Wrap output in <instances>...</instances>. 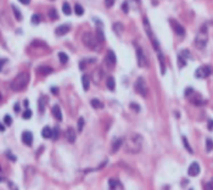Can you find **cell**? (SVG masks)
I'll return each mask as SVG.
<instances>
[{
	"instance_id": "8",
	"label": "cell",
	"mask_w": 213,
	"mask_h": 190,
	"mask_svg": "<svg viewBox=\"0 0 213 190\" xmlns=\"http://www.w3.org/2000/svg\"><path fill=\"white\" fill-rule=\"evenodd\" d=\"M137 58H138V66L139 67H145L147 65V60L145 57V54L143 51V49L138 47L137 48Z\"/></svg>"
},
{
	"instance_id": "14",
	"label": "cell",
	"mask_w": 213,
	"mask_h": 190,
	"mask_svg": "<svg viewBox=\"0 0 213 190\" xmlns=\"http://www.w3.org/2000/svg\"><path fill=\"white\" fill-rule=\"evenodd\" d=\"M106 62H107V65L110 66V67H113L116 65V55H115V52L113 51H108L107 52V55H106Z\"/></svg>"
},
{
	"instance_id": "51",
	"label": "cell",
	"mask_w": 213,
	"mask_h": 190,
	"mask_svg": "<svg viewBox=\"0 0 213 190\" xmlns=\"http://www.w3.org/2000/svg\"><path fill=\"white\" fill-rule=\"evenodd\" d=\"M51 90H52V94H57V89L56 88H52Z\"/></svg>"
},
{
	"instance_id": "44",
	"label": "cell",
	"mask_w": 213,
	"mask_h": 190,
	"mask_svg": "<svg viewBox=\"0 0 213 190\" xmlns=\"http://www.w3.org/2000/svg\"><path fill=\"white\" fill-rule=\"evenodd\" d=\"M130 3H134L135 4V6H137L138 7V5H139V3H140V0H128V5H129V4Z\"/></svg>"
},
{
	"instance_id": "29",
	"label": "cell",
	"mask_w": 213,
	"mask_h": 190,
	"mask_svg": "<svg viewBox=\"0 0 213 190\" xmlns=\"http://www.w3.org/2000/svg\"><path fill=\"white\" fill-rule=\"evenodd\" d=\"M58 58H60V62L61 63H67V62H68V56H67L63 51L58 52Z\"/></svg>"
},
{
	"instance_id": "41",
	"label": "cell",
	"mask_w": 213,
	"mask_h": 190,
	"mask_svg": "<svg viewBox=\"0 0 213 190\" xmlns=\"http://www.w3.org/2000/svg\"><path fill=\"white\" fill-rule=\"evenodd\" d=\"M6 58H0V72H1V70H3V67H4V65L6 63Z\"/></svg>"
},
{
	"instance_id": "28",
	"label": "cell",
	"mask_w": 213,
	"mask_h": 190,
	"mask_svg": "<svg viewBox=\"0 0 213 190\" xmlns=\"http://www.w3.org/2000/svg\"><path fill=\"white\" fill-rule=\"evenodd\" d=\"M48 15H49V17H50V20H52V21L58 19L57 11L55 10V9H50V10H49V12H48Z\"/></svg>"
},
{
	"instance_id": "22",
	"label": "cell",
	"mask_w": 213,
	"mask_h": 190,
	"mask_svg": "<svg viewBox=\"0 0 213 190\" xmlns=\"http://www.w3.org/2000/svg\"><path fill=\"white\" fill-rule=\"evenodd\" d=\"M108 185H110L111 189H116V188H121L122 189V184L116 179H110L108 180Z\"/></svg>"
},
{
	"instance_id": "45",
	"label": "cell",
	"mask_w": 213,
	"mask_h": 190,
	"mask_svg": "<svg viewBox=\"0 0 213 190\" xmlns=\"http://www.w3.org/2000/svg\"><path fill=\"white\" fill-rule=\"evenodd\" d=\"M123 11H124V12H128V11H129V5H128L127 3L123 4Z\"/></svg>"
},
{
	"instance_id": "33",
	"label": "cell",
	"mask_w": 213,
	"mask_h": 190,
	"mask_svg": "<svg viewBox=\"0 0 213 190\" xmlns=\"http://www.w3.org/2000/svg\"><path fill=\"white\" fill-rule=\"evenodd\" d=\"M46 100V98L45 96H42L40 98V100H39V110H40V112H44V107H45V101Z\"/></svg>"
},
{
	"instance_id": "7",
	"label": "cell",
	"mask_w": 213,
	"mask_h": 190,
	"mask_svg": "<svg viewBox=\"0 0 213 190\" xmlns=\"http://www.w3.org/2000/svg\"><path fill=\"white\" fill-rule=\"evenodd\" d=\"M212 73V70L208 66H200L195 72V77L200 79H205L207 77H210V74Z\"/></svg>"
},
{
	"instance_id": "43",
	"label": "cell",
	"mask_w": 213,
	"mask_h": 190,
	"mask_svg": "<svg viewBox=\"0 0 213 190\" xmlns=\"http://www.w3.org/2000/svg\"><path fill=\"white\" fill-rule=\"evenodd\" d=\"M6 156H7V157H10V158H11V161H13V162L16 161V157L13 156V155H12V153H11L10 151H7V152H6Z\"/></svg>"
},
{
	"instance_id": "36",
	"label": "cell",
	"mask_w": 213,
	"mask_h": 190,
	"mask_svg": "<svg viewBox=\"0 0 213 190\" xmlns=\"http://www.w3.org/2000/svg\"><path fill=\"white\" fill-rule=\"evenodd\" d=\"M183 143H184V146L185 147H186V150L190 152V153H192L194 151H192V149H191V146H190L189 145V143H188V139L186 138H185V137H183Z\"/></svg>"
},
{
	"instance_id": "9",
	"label": "cell",
	"mask_w": 213,
	"mask_h": 190,
	"mask_svg": "<svg viewBox=\"0 0 213 190\" xmlns=\"http://www.w3.org/2000/svg\"><path fill=\"white\" fill-rule=\"evenodd\" d=\"M200 173V165L197 162H192L191 165L189 166V169H188V174L190 177H196Z\"/></svg>"
},
{
	"instance_id": "16",
	"label": "cell",
	"mask_w": 213,
	"mask_h": 190,
	"mask_svg": "<svg viewBox=\"0 0 213 190\" xmlns=\"http://www.w3.org/2000/svg\"><path fill=\"white\" fill-rule=\"evenodd\" d=\"M52 115L57 120V121H61L62 120V114H61V108L58 105H54L52 106Z\"/></svg>"
},
{
	"instance_id": "26",
	"label": "cell",
	"mask_w": 213,
	"mask_h": 190,
	"mask_svg": "<svg viewBox=\"0 0 213 190\" xmlns=\"http://www.w3.org/2000/svg\"><path fill=\"white\" fill-rule=\"evenodd\" d=\"M113 31H115L117 34H121L122 32H123V25L119 23V22H117V23L113 25Z\"/></svg>"
},
{
	"instance_id": "18",
	"label": "cell",
	"mask_w": 213,
	"mask_h": 190,
	"mask_svg": "<svg viewBox=\"0 0 213 190\" xmlns=\"http://www.w3.org/2000/svg\"><path fill=\"white\" fill-rule=\"evenodd\" d=\"M82 84H83V89L84 90H88L89 87H90V78L89 76L84 74L83 77H82Z\"/></svg>"
},
{
	"instance_id": "52",
	"label": "cell",
	"mask_w": 213,
	"mask_h": 190,
	"mask_svg": "<svg viewBox=\"0 0 213 190\" xmlns=\"http://www.w3.org/2000/svg\"><path fill=\"white\" fill-rule=\"evenodd\" d=\"M23 104H25V106H28V100H25Z\"/></svg>"
},
{
	"instance_id": "24",
	"label": "cell",
	"mask_w": 213,
	"mask_h": 190,
	"mask_svg": "<svg viewBox=\"0 0 213 190\" xmlns=\"http://www.w3.org/2000/svg\"><path fill=\"white\" fill-rule=\"evenodd\" d=\"M62 11H63V13L65 15H71V12H72V9H71V6H70V4L68 3H63V5H62Z\"/></svg>"
},
{
	"instance_id": "39",
	"label": "cell",
	"mask_w": 213,
	"mask_h": 190,
	"mask_svg": "<svg viewBox=\"0 0 213 190\" xmlns=\"http://www.w3.org/2000/svg\"><path fill=\"white\" fill-rule=\"evenodd\" d=\"M58 134H60V130H58V128L56 127V128L52 129V139H57L58 138Z\"/></svg>"
},
{
	"instance_id": "6",
	"label": "cell",
	"mask_w": 213,
	"mask_h": 190,
	"mask_svg": "<svg viewBox=\"0 0 213 190\" xmlns=\"http://www.w3.org/2000/svg\"><path fill=\"white\" fill-rule=\"evenodd\" d=\"M135 92L144 98L147 95V87H146V83H145L143 77H139L137 79V82H135Z\"/></svg>"
},
{
	"instance_id": "10",
	"label": "cell",
	"mask_w": 213,
	"mask_h": 190,
	"mask_svg": "<svg viewBox=\"0 0 213 190\" xmlns=\"http://www.w3.org/2000/svg\"><path fill=\"white\" fill-rule=\"evenodd\" d=\"M171 25H172V27H173V29H174V32L178 35H180V37H183V35L185 34V29H184V27L180 25V23H178L177 21H174V20H171Z\"/></svg>"
},
{
	"instance_id": "5",
	"label": "cell",
	"mask_w": 213,
	"mask_h": 190,
	"mask_svg": "<svg viewBox=\"0 0 213 190\" xmlns=\"http://www.w3.org/2000/svg\"><path fill=\"white\" fill-rule=\"evenodd\" d=\"M144 22V28H145V32H146V34L149 35V38H150V42L152 43L153 48H155L156 51H160V44H158V40L155 38V35H153V32L151 29V26L150 23H149V20L145 17V19L143 20Z\"/></svg>"
},
{
	"instance_id": "38",
	"label": "cell",
	"mask_w": 213,
	"mask_h": 190,
	"mask_svg": "<svg viewBox=\"0 0 213 190\" xmlns=\"http://www.w3.org/2000/svg\"><path fill=\"white\" fill-rule=\"evenodd\" d=\"M4 123H5L6 126H11V123H12V117L9 116V115H6L5 117H4Z\"/></svg>"
},
{
	"instance_id": "25",
	"label": "cell",
	"mask_w": 213,
	"mask_h": 190,
	"mask_svg": "<svg viewBox=\"0 0 213 190\" xmlns=\"http://www.w3.org/2000/svg\"><path fill=\"white\" fill-rule=\"evenodd\" d=\"M96 38H98V40L101 44L105 42V35H104V32H102V29H99V27H98V29H96Z\"/></svg>"
},
{
	"instance_id": "20",
	"label": "cell",
	"mask_w": 213,
	"mask_h": 190,
	"mask_svg": "<svg viewBox=\"0 0 213 190\" xmlns=\"http://www.w3.org/2000/svg\"><path fill=\"white\" fill-rule=\"evenodd\" d=\"M115 85H116L115 78H113V77H108L107 80H106V87L110 89L111 92H113V90H115Z\"/></svg>"
},
{
	"instance_id": "19",
	"label": "cell",
	"mask_w": 213,
	"mask_h": 190,
	"mask_svg": "<svg viewBox=\"0 0 213 190\" xmlns=\"http://www.w3.org/2000/svg\"><path fill=\"white\" fill-rule=\"evenodd\" d=\"M123 144V139H115L113 140V145H112V152H116Z\"/></svg>"
},
{
	"instance_id": "4",
	"label": "cell",
	"mask_w": 213,
	"mask_h": 190,
	"mask_svg": "<svg viewBox=\"0 0 213 190\" xmlns=\"http://www.w3.org/2000/svg\"><path fill=\"white\" fill-rule=\"evenodd\" d=\"M82 40H83L85 47L89 49H98V44L100 43L98 40V38H95L94 34L90 33V32H85L83 34V37H82Z\"/></svg>"
},
{
	"instance_id": "31",
	"label": "cell",
	"mask_w": 213,
	"mask_h": 190,
	"mask_svg": "<svg viewBox=\"0 0 213 190\" xmlns=\"http://www.w3.org/2000/svg\"><path fill=\"white\" fill-rule=\"evenodd\" d=\"M178 61H179V67L180 68H183L184 66H186V58H185L183 55H178Z\"/></svg>"
},
{
	"instance_id": "12",
	"label": "cell",
	"mask_w": 213,
	"mask_h": 190,
	"mask_svg": "<svg viewBox=\"0 0 213 190\" xmlns=\"http://www.w3.org/2000/svg\"><path fill=\"white\" fill-rule=\"evenodd\" d=\"M70 29H71L70 25H61V26H58L57 28L55 29V33H56V35H58V37H62V35L68 33Z\"/></svg>"
},
{
	"instance_id": "2",
	"label": "cell",
	"mask_w": 213,
	"mask_h": 190,
	"mask_svg": "<svg viewBox=\"0 0 213 190\" xmlns=\"http://www.w3.org/2000/svg\"><path fill=\"white\" fill-rule=\"evenodd\" d=\"M28 82H29V74L27 72H21L11 82V89L13 92H21V90H23L27 87Z\"/></svg>"
},
{
	"instance_id": "17",
	"label": "cell",
	"mask_w": 213,
	"mask_h": 190,
	"mask_svg": "<svg viewBox=\"0 0 213 190\" xmlns=\"http://www.w3.org/2000/svg\"><path fill=\"white\" fill-rule=\"evenodd\" d=\"M42 137L45 139H49V138H52V129L50 127H44L43 130H42Z\"/></svg>"
},
{
	"instance_id": "48",
	"label": "cell",
	"mask_w": 213,
	"mask_h": 190,
	"mask_svg": "<svg viewBox=\"0 0 213 190\" xmlns=\"http://www.w3.org/2000/svg\"><path fill=\"white\" fill-rule=\"evenodd\" d=\"M19 1H20L21 4H25V5H27V4L31 3V0H19Z\"/></svg>"
},
{
	"instance_id": "13",
	"label": "cell",
	"mask_w": 213,
	"mask_h": 190,
	"mask_svg": "<svg viewBox=\"0 0 213 190\" xmlns=\"http://www.w3.org/2000/svg\"><path fill=\"white\" fill-rule=\"evenodd\" d=\"M76 130L73 128H68L66 130V139H67V142L71 143V144H73L76 142Z\"/></svg>"
},
{
	"instance_id": "11",
	"label": "cell",
	"mask_w": 213,
	"mask_h": 190,
	"mask_svg": "<svg viewBox=\"0 0 213 190\" xmlns=\"http://www.w3.org/2000/svg\"><path fill=\"white\" fill-rule=\"evenodd\" d=\"M22 142H23L25 145L27 146H31L32 144H33V134L28 130H26V132L22 133Z\"/></svg>"
},
{
	"instance_id": "35",
	"label": "cell",
	"mask_w": 213,
	"mask_h": 190,
	"mask_svg": "<svg viewBox=\"0 0 213 190\" xmlns=\"http://www.w3.org/2000/svg\"><path fill=\"white\" fill-rule=\"evenodd\" d=\"M40 22V16L38 15V13H34L33 16H32V23L33 25H38Z\"/></svg>"
},
{
	"instance_id": "49",
	"label": "cell",
	"mask_w": 213,
	"mask_h": 190,
	"mask_svg": "<svg viewBox=\"0 0 213 190\" xmlns=\"http://www.w3.org/2000/svg\"><path fill=\"white\" fill-rule=\"evenodd\" d=\"M20 111V105H19V104H16V105H15V112H19Z\"/></svg>"
},
{
	"instance_id": "34",
	"label": "cell",
	"mask_w": 213,
	"mask_h": 190,
	"mask_svg": "<svg viewBox=\"0 0 213 190\" xmlns=\"http://www.w3.org/2000/svg\"><path fill=\"white\" fill-rule=\"evenodd\" d=\"M206 149H207V151H212L213 150V140L208 138L206 140Z\"/></svg>"
},
{
	"instance_id": "40",
	"label": "cell",
	"mask_w": 213,
	"mask_h": 190,
	"mask_svg": "<svg viewBox=\"0 0 213 190\" xmlns=\"http://www.w3.org/2000/svg\"><path fill=\"white\" fill-rule=\"evenodd\" d=\"M105 3H106L107 7H112L113 4H115V0H105Z\"/></svg>"
},
{
	"instance_id": "37",
	"label": "cell",
	"mask_w": 213,
	"mask_h": 190,
	"mask_svg": "<svg viewBox=\"0 0 213 190\" xmlns=\"http://www.w3.org/2000/svg\"><path fill=\"white\" fill-rule=\"evenodd\" d=\"M32 115H33V114H32V111H31V110H28V108H27V110H26V111L23 112V115H22V117H23L25 120H29L31 117H32Z\"/></svg>"
},
{
	"instance_id": "54",
	"label": "cell",
	"mask_w": 213,
	"mask_h": 190,
	"mask_svg": "<svg viewBox=\"0 0 213 190\" xmlns=\"http://www.w3.org/2000/svg\"><path fill=\"white\" fill-rule=\"evenodd\" d=\"M0 172H1V167H0Z\"/></svg>"
},
{
	"instance_id": "27",
	"label": "cell",
	"mask_w": 213,
	"mask_h": 190,
	"mask_svg": "<svg viewBox=\"0 0 213 190\" xmlns=\"http://www.w3.org/2000/svg\"><path fill=\"white\" fill-rule=\"evenodd\" d=\"M74 12H76V15L82 16V15L84 13V9H83V6H82L80 4H76V6H74Z\"/></svg>"
},
{
	"instance_id": "30",
	"label": "cell",
	"mask_w": 213,
	"mask_h": 190,
	"mask_svg": "<svg viewBox=\"0 0 213 190\" xmlns=\"http://www.w3.org/2000/svg\"><path fill=\"white\" fill-rule=\"evenodd\" d=\"M12 10H13V13H15V17H16V20H19V21H21L22 20V13H21V11L17 9L15 5H12Z\"/></svg>"
},
{
	"instance_id": "47",
	"label": "cell",
	"mask_w": 213,
	"mask_h": 190,
	"mask_svg": "<svg viewBox=\"0 0 213 190\" xmlns=\"http://www.w3.org/2000/svg\"><path fill=\"white\" fill-rule=\"evenodd\" d=\"M130 107H132V108H135V110H137V111H139V110H140L139 105H135V104H132V105H130Z\"/></svg>"
},
{
	"instance_id": "42",
	"label": "cell",
	"mask_w": 213,
	"mask_h": 190,
	"mask_svg": "<svg viewBox=\"0 0 213 190\" xmlns=\"http://www.w3.org/2000/svg\"><path fill=\"white\" fill-rule=\"evenodd\" d=\"M207 127H208V129H210V130H213V120H208Z\"/></svg>"
},
{
	"instance_id": "15",
	"label": "cell",
	"mask_w": 213,
	"mask_h": 190,
	"mask_svg": "<svg viewBox=\"0 0 213 190\" xmlns=\"http://www.w3.org/2000/svg\"><path fill=\"white\" fill-rule=\"evenodd\" d=\"M37 72L40 73V74H43V76H46V74L51 73L52 68H51V67H49V66H39L37 68Z\"/></svg>"
},
{
	"instance_id": "50",
	"label": "cell",
	"mask_w": 213,
	"mask_h": 190,
	"mask_svg": "<svg viewBox=\"0 0 213 190\" xmlns=\"http://www.w3.org/2000/svg\"><path fill=\"white\" fill-rule=\"evenodd\" d=\"M5 130V127H4V124L0 123V132H4Z\"/></svg>"
},
{
	"instance_id": "32",
	"label": "cell",
	"mask_w": 213,
	"mask_h": 190,
	"mask_svg": "<svg viewBox=\"0 0 213 190\" xmlns=\"http://www.w3.org/2000/svg\"><path fill=\"white\" fill-rule=\"evenodd\" d=\"M83 127H84V118H83V117H79V118H78V124H77V129H78L79 133L83 130Z\"/></svg>"
},
{
	"instance_id": "21",
	"label": "cell",
	"mask_w": 213,
	"mask_h": 190,
	"mask_svg": "<svg viewBox=\"0 0 213 190\" xmlns=\"http://www.w3.org/2000/svg\"><path fill=\"white\" fill-rule=\"evenodd\" d=\"M158 54V58H160V65H161V73L162 74H165V72H166V67H165V57H163V55L161 54V51H157Z\"/></svg>"
},
{
	"instance_id": "53",
	"label": "cell",
	"mask_w": 213,
	"mask_h": 190,
	"mask_svg": "<svg viewBox=\"0 0 213 190\" xmlns=\"http://www.w3.org/2000/svg\"><path fill=\"white\" fill-rule=\"evenodd\" d=\"M0 100H1V95H0Z\"/></svg>"
},
{
	"instance_id": "1",
	"label": "cell",
	"mask_w": 213,
	"mask_h": 190,
	"mask_svg": "<svg viewBox=\"0 0 213 190\" xmlns=\"http://www.w3.org/2000/svg\"><path fill=\"white\" fill-rule=\"evenodd\" d=\"M125 151L129 153H138L143 147V138L139 134H130L128 138L123 140Z\"/></svg>"
},
{
	"instance_id": "23",
	"label": "cell",
	"mask_w": 213,
	"mask_h": 190,
	"mask_svg": "<svg viewBox=\"0 0 213 190\" xmlns=\"http://www.w3.org/2000/svg\"><path fill=\"white\" fill-rule=\"evenodd\" d=\"M90 104H92V106L94 108H102L104 107V104L99 100V99H93V100L90 101Z\"/></svg>"
},
{
	"instance_id": "46",
	"label": "cell",
	"mask_w": 213,
	"mask_h": 190,
	"mask_svg": "<svg viewBox=\"0 0 213 190\" xmlns=\"http://www.w3.org/2000/svg\"><path fill=\"white\" fill-rule=\"evenodd\" d=\"M206 188L207 189H213V180H212V182H210V183H207Z\"/></svg>"
},
{
	"instance_id": "3",
	"label": "cell",
	"mask_w": 213,
	"mask_h": 190,
	"mask_svg": "<svg viewBox=\"0 0 213 190\" xmlns=\"http://www.w3.org/2000/svg\"><path fill=\"white\" fill-rule=\"evenodd\" d=\"M208 42V33H207V28L206 26L201 27V29L198 31V33L196 34L195 38V47L198 49H203L206 47V44Z\"/></svg>"
}]
</instances>
